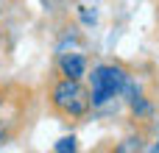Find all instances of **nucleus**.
Returning a JSON list of instances; mask_svg holds the SVG:
<instances>
[{
  "label": "nucleus",
  "mask_w": 159,
  "mask_h": 153,
  "mask_svg": "<svg viewBox=\"0 0 159 153\" xmlns=\"http://www.w3.org/2000/svg\"><path fill=\"white\" fill-rule=\"evenodd\" d=\"M0 106H3V92H0Z\"/></svg>",
  "instance_id": "39448f33"
},
{
  "label": "nucleus",
  "mask_w": 159,
  "mask_h": 153,
  "mask_svg": "<svg viewBox=\"0 0 159 153\" xmlns=\"http://www.w3.org/2000/svg\"><path fill=\"white\" fill-rule=\"evenodd\" d=\"M50 103H53V109H56L59 114H64V117H70V120L84 117V114L89 111V106H92L89 92L81 86V78H67V75H61V78L53 84V89H50Z\"/></svg>",
  "instance_id": "f257e3e1"
},
{
  "label": "nucleus",
  "mask_w": 159,
  "mask_h": 153,
  "mask_svg": "<svg viewBox=\"0 0 159 153\" xmlns=\"http://www.w3.org/2000/svg\"><path fill=\"white\" fill-rule=\"evenodd\" d=\"M59 70H61V75H67V78H81L84 70H87V61H84V56H78V53H64V56L59 59Z\"/></svg>",
  "instance_id": "7ed1b4c3"
},
{
  "label": "nucleus",
  "mask_w": 159,
  "mask_h": 153,
  "mask_svg": "<svg viewBox=\"0 0 159 153\" xmlns=\"http://www.w3.org/2000/svg\"><path fill=\"white\" fill-rule=\"evenodd\" d=\"M126 86H129V75H126L123 67H117V64H98L92 70L89 100H92V106H103L112 98H117Z\"/></svg>",
  "instance_id": "f03ea898"
},
{
  "label": "nucleus",
  "mask_w": 159,
  "mask_h": 153,
  "mask_svg": "<svg viewBox=\"0 0 159 153\" xmlns=\"http://www.w3.org/2000/svg\"><path fill=\"white\" fill-rule=\"evenodd\" d=\"M56 151H59V153H64V151H75V139H73V137H67V139H59V142H56Z\"/></svg>",
  "instance_id": "20e7f679"
}]
</instances>
